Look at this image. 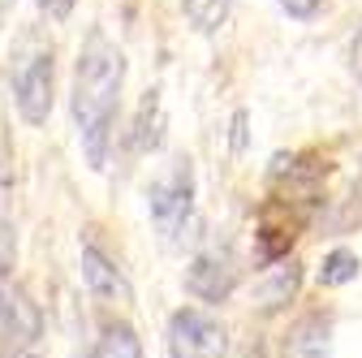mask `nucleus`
<instances>
[{
  "label": "nucleus",
  "mask_w": 362,
  "mask_h": 358,
  "mask_svg": "<svg viewBox=\"0 0 362 358\" xmlns=\"http://www.w3.org/2000/svg\"><path fill=\"white\" fill-rule=\"evenodd\" d=\"M349 52H354V74L362 78V30L354 35V48H349Z\"/></svg>",
  "instance_id": "nucleus-18"
},
{
  "label": "nucleus",
  "mask_w": 362,
  "mask_h": 358,
  "mask_svg": "<svg viewBox=\"0 0 362 358\" xmlns=\"http://www.w3.org/2000/svg\"><path fill=\"white\" fill-rule=\"evenodd\" d=\"M43 337V306L26 285H0V358H22Z\"/></svg>",
  "instance_id": "nucleus-5"
},
{
  "label": "nucleus",
  "mask_w": 362,
  "mask_h": 358,
  "mask_svg": "<svg viewBox=\"0 0 362 358\" xmlns=\"http://www.w3.org/2000/svg\"><path fill=\"white\" fill-rule=\"evenodd\" d=\"M13 5H18V0H0V26H5V18L13 13Z\"/></svg>",
  "instance_id": "nucleus-20"
},
{
  "label": "nucleus",
  "mask_w": 362,
  "mask_h": 358,
  "mask_svg": "<svg viewBox=\"0 0 362 358\" xmlns=\"http://www.w3.org/2000/svg\"><path fill=\"white\" fill-rule=\"evenodd\" d=\"M246 125H250V112L242 108V112H233V134H229V143H233V151L242 156L246 151Z\"/></svg>",
  "instance_id": "nucleus-14"
},
{
  "label": "nucleus",
  "mask_w": 362,
  "mask_h": 358,
  "mask_svg": "<svg viewBox=\"0 0 362 358\" xmlns=\"http://www.w3.org/2000/svg\"><path fill=\"white\" fill-rule=\"evenodd\" d=\"M90 358H143V341L129 320H108L90 345Z\"/></svg>",
  "instance_id": "nucleus-11"
},
{
  "label": "nucleus",
  "mask_w": 362,
  "mask_h": 358,
  "mask_svg": "<svg viewBox=\"0 0 362 358\" xmlns=\"http://www.w3.org/2000/svg\"><path fill=\"white\" fill-rule=\"evenodd\" d=\"M147 207H151V220L164 238H177L190 225V212H194V164H190V156H177L151 182Z\"/></svg>",
  "instance_id": "nucleus-3"
},
{
  "label": "nucleus",
  "mask_w": 362,
  "mask_h": 358,
  "mask_svg": "<svg viewBox=\"0 0 362 358\" xmlns=\"http://www.w3.org/2000/svg\"><path fill=\"white\" fill-rule=\"evenodd\" d=\"M52 43H43L39 35H26L13 52L9 65V86H13V104L26 125H43L52 117V86H57V61H52Z\"/></svg>",
  "instance_id": "nucleus-2"
},
{
  "label": "nucleus",
  "mask_w": 362,
  "mask_h": 358,
  "mask_svg": "<svg viewBox=\"0 0 362 358\" xmlns=\"http://www.w3.org/2000/svg\"><path fill=\"white\" fill-rule=\"evenodd\" d=\"M160 143H164V100L160 91H147L139 104V117H134V129H129V147L134 156H151L160 151Z\"/></svg>",
  "instance_id": "nucleus-10"
},
{
  "label": "nucleus",
  "mask_w": 362,
  "mask_h": 358,
  "mask_svg": "<svg viewBox=\"0 0 362 358\" xmlns=\"http://www.w3.org/2000/svg\"><path fill=\"white\" fill-rule=\"evenodd\" d=\"M238 358H267V345H263V341H250V345H246Z\"/></svg>",
  "instance_id": "nucleus-19"
},
{
  "label": "nucleus",
  "mask_w": 362,
  "mask_h": 358,
  "mask_svg": "<svg viewBox=\"0 0 362 358\" xmlns=\"http://www.w3.org/2000/svg\"><path fill=\"white\" fill-rule=\"evenodd\" d=\"M181 9H186V22L199 35H216L224 22H229L233 0H181Z\"/></svg>",
  "instance_id": "nucleus-13"
},
{
  "label": "nucleus",
  "mask_w": 362,
  "mask_h": 358,
  "mask_svg": "<svg viewBox=\"0 0 362 358\" xmlns=\"http://www.w3.org/2000/svg\"><path fill=\"white\" fill-rule=\"evenodd\" d=\"M229 328L203 306H181L168 320V358H224Z\"/></svg>",
  "instance_id": "nucleus-4"
},
{
  "label": "nucleus",
  "mask_w": 362,
  "mask_h": 358,
  "mask_svg": "<svg viewBox=\"0 0 362 358\" xmlns=\"http://www.w3.org/2000/svg\"><path fill=\"white\" fill-rule=\"evenodd\" d=\"M74 5H78V0H39V9L48 13L52 22H65V18L74 13Z\"/></svg>",
  "instance_id": "nucleus-15"
},
{
  "label": "nucleus",
  "mask_w": 362,
  "mask_h": 358,
  "mask_svg": "<svg viewBox=\"0 0 362 358\" xmlns=\"http://www.w3.org/2000/svg\"><path fill=\"white\" fill-rule=\"evenodd\" d=\"M298 289H302V263L276 259V263L267 267V277L255 285V302H259L263 316H276V311H285L298 298Z\"/></svg>",
  "instance_id": "nucleus-8"
},
{
  "label": "nucleus",
  "mask_w": 362,
  "mask_h": 358,
  "mask_svg": "<svg viewBox=\"0 0 362 358\" xmlns=\"http://www.w3.org/2000/svg\"><path fill=\"white\" fill-rule=\"evenodd\" d=\"M22 358H35V354H22Z\"/></svg>",
  "instance_id": "nucleus-21"
},
{
  "label": "nucleus",
  "mask_w": 362,
  "mask_h": 358,
  "mask_svg": "<svg viewBox=\"0 0 362 358\" xmlns=\"http://www.w3.org/2000/svg\"><path fill=\"white\" fill-rule=\"evenodd\" d=\"M5 233H9V225L0 220V242H5ZM9 267H13V246H5V250H0V277H5Z\"/></svg>",
  "instance_id": "nucleus-17"
},
{
  "label": "nucleus",
  "mask_w": 362,
  "mask_h": 358,
  "mask_svg": "<svg viewBox=\"0 0 362 358\" xmlns=\"http://www.w3.org/2000/svg\"><path fill=\"white\" fill-rule=\"evenodd\" d=\"M186 289L199 298V302H229L233 289H238V263L229 250L220 246H207L190 259L186 267Z\"/></svg>",
  "instance_id": "nucleus-6"
},
{
  "label": "nucleus",
  "mask_w": 362,
  "mask_h": 358,
  "mask_svg": "<svg viewBox=\"0 0 362 358\" xmlns=\"http://www.w3.org/2000/svg\"><path fill=\"white\" fill-rule=\"evenodd\" d=\"M121 91H125V52L104 30H90L74 65V125L90 168L108 164Z\"/></svg>",
  "instance_id": "nucleus-1"
},
{
  "label": "nucleus",
  "mask_w": 362,
  "mask_h": 358,
  "mask_svg": "<svg viewBox=\"0 0 362 358\" xmlns=\"http://www.w3.org/2000/svg\"><path fill=\"white\" fill-rule=\"evenodd\" d=\"M328 350H332V316L310 311V316H302L289 328L281 358H328Z\"/></svg>",
  "instance_id": "nucleus-9"
},
{
  "label": "nucleus",
  "mask_w": 362,
  "mask_h": 358,
  "mask_svg": "<svg viewBox=\"0 0 362 358\" xmlns=\"http://www.w3.org/2000/svg\"><path fill=\"white\" fill-rule=\"evenodd\" d=\"M358 272H362L358 250H349V246H332V250L324 255V263H320V285H324V289H341V285L358 281Z\"/></svg>",
  "instance_id": "nucleus-12"
},
{
  "label": "nucleus",
  "mask_w": 362,
  "mask_h": 358,
  "mask_svg": "<svg viewBox=\"0 0 362 358\" xmlns=\"http://www.w3.org/2000/svg\"><path fill=\"white\" fill-rule=\"evenodd\" d=\"M82 281H86V289H90L95 302H117V306L134 302V285L121 272V263L100 242H90V238L82 242Z\"/></svg>",
  "instance_id": "nucleus-7"
},
{
  "label": "nucleus",
  "mask_w": 362,
  "mask_h": 358,
  "mask_svg": "<svg viewBox=\"0 0 362 358\" xmlns=\"http://www.w3.org/2000/svg\"><path fill=\"white\" fill-rule=\"evenodd\" d=\"M281 5H285L293 18H310L315 9H320V0H281Z\"/></svg>",
  "instance_id": "nucleus-16"
}]
</instances>
